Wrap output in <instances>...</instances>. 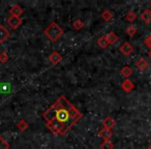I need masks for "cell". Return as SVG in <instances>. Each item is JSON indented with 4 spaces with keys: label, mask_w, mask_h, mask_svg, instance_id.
I'll use <instances>...</instances> for the list:
<instances>
[{
    "label": "cell",
    "mask_w": 151,
    "mask_h": 149,
    "mask_svg": "<svg viewBox=\"0 0 151 149\" xmlns=\"http://www.w3.org/2000/svg\"><path fill=\"white\" fill-rule=\"evenodd\" d=\"M107 36V40L108 42H109V45H115L116 42L119 40V37H118V35L115 33V32H110Z\"/></svg>",
    "instance_id": "13"
},
{
    "label": "cell",
    "mask_w": 151,
    "mask_h": 149,
    "mask_svg": "<svg viewBox=\"0 0 151 149\" xmlns=\"http://www.w3.org/2000/svg\"><path fill=\"white\" fill-rule=\"evenodd\" d=\"M17 127L19 128L20 130L24 132V130H26L28 128V123L25 121V120H20V121L18 122V124H17Z\"/></svg>",
    "instance_id": "20"
},
{
    "label": "cell",
    "mask_w": 151,
    "mask_h": 149,
    "mask_svg": "<svg viewBox=\"0 0 151 149\" xmlns=\"http://www.w3.org/2000/svg\"><path fill=\"white\" fill-rule=\"evenodd\" d=\"M126 33H127L130 37H132V36L137 33V28L134 27V26H128V27L126 28Z\"/></svg>",
    "instance_id": "22"
},
{
    "label": "cell",
    "mask_w": 151,
    "mask_h": 149,
    "mask_svg": "<svg viewBox=\"0 0 151 149\" xmlns=\"http://www.w3.org/2000/svg\"><path fill=\"white\" fill-rule=\"evenodd\" d=\"M125 19H126V21H128L129 23H132V22L136 21V19H137V14L134 13V12H129V13H127V15H126Z\"/></svg>",
    "instance_id": "21"
},
{
    "label": "cell",
    "mask_w": 151,
    "mask_h": 149,
    "mask_svg": "<svg viewBox=\"0 0 151 149\" xmlns=\"http://www.w3.org/2000/svg\"><path fill=\"white\" fill-rule=\"evenodd\" d=\"M141 20L144 21L146 24H150L151 23V9H147L141 15Z\"/></svg>",
    "instance_id": "12"
},
{
    "label": "cell",
    "mask_w": 151,
    "mask_h": 149,
    "mask_svg": "<svg viewBox=\"0 0 151 149\" xmlns=\"http://www.w3.org/2000/svg\"><path fill=\"white\" fill-rule=\"evenodd\" d=\"M0 92L2 93H9L11 92V84L7 82H4L0 85Z\"/></svg>",
    "instance_id": "17"
},
{
    "label": "cell",
    "mask_w": 151,
    "mask_h": 149,
    "mask_svg": "<svg viewBox=\"0 0 151 149\" xmlns=\"http://www.w3.org/2000/svg\"><path fill=\"white\" fill-rule=\"evenodd\" d=\"M97 45H99L101 49L107 48V47L109 46V42H108V40H107V36H105V35L101 36V37L97 40Z\"/></svg>",
    "instance_id": "15"
},
{
    "label": "cell",
    "mask_w": 151,
    "mask_h": 149,
    "mask_svg": "<svg viewBox=\"0 0 151 149\" xmlns=\"http://www.w3.org/2000/svg\"><path fill=\"white\" fill-rule=\"evenodd\" d=\"M119 51L123 55H125V56H129V55L134 52V48H132V46L129 42H124L122 46H120Z\"/></svg>",
    "instance_id": "4"
},
{
    "label": "cell",
    "mask_w": 151,
    "mask_h": 149,
    "mask_svg": "<svg viewBox=\"0 0 151 149\" xmlns=\"http://www.w3.org/2000/svg\"><path fill=\"white\" fill-rule=\"evenodd\" d=\"M6 23L9 24V27H11L12 29L16 30L20 27V25H22L23 20H22L20 17H14V16H12V17H9V19L6 20Z\"/></svg>",
    "instance_id": "3"
},
{
    "label": "cell",
    "mask_w": 151,
    "mask_h": 149,
    "mask_svg": "<svg viewBox=\"0 0 151 149\" xmlns=\"http://www.w3.org/2000/svg\"><path fill=\"white\" fill-rule=\"evenodd\" d=\"M73 28H75L76 30H81L83 27H84V23H83L80 19H77L76 21H73Z\"/></svg>",
    "instance_id": "19"
},
{
    "label": "cell",
    "mask_w": 151,
    "mask_h": 149,
    "mask_svg": "<svg viewBox=\"0 0 151 149\" xmlns=\"http://www.w3.org/2000/svg\"><path fill=\"white\" fill-rule=\"evenodd\" d=\"M148 149H151V147H149V148H148Z\"/></svg>",
    "instance_id": "27"
},
{
    "label": "cell",
    "mask_w": 151,
    "mask_h": 149,
    "mask_svg": "<svg viewBox=\"0 0 151 149\" xmlns=\"http://www.w3.org/2000/svg\"><path fill=\"white\" fill-rule=\"evenodd\" d=\"M99 137H101V138L104 139L105 141H108L111 139V137L113 136V132H112L111 130H108V128H101V130H99Z\"/></svg>",
    "instance_id": "10"
},
{
    "label": "cell",
    "mask_w": 151,
    "mask_h": 149,
    "mask_svg": "<svg viewBox=\"0 0 151 149\" xmlns=\"http://www.w3.org/2000/svg\"><path fill=\"white\" fill-rule=\"evenodd\" d=\"M99 148L101 149H114V144L110 140L104 141V142L101 144V146H99Z\"/></svg>",
    "instance_id": "18"
},
{
    "label": "cell",
    "mask_w": 151,
    "mask_h": 149,
    "mask_svg": "<svg viewBox=\"0 0 151 149\" xmlns=\"http://www.w3.org/2000/svg\"><path fill=\"white\" fill-rule=\"evenodd\" d=\"M7 60H9V56H7L6 53H4V52L0 53V62L5 63V62H7Z\"/></svg>",
    "instance_id": "24"
},
{
    "label": "cell",
    "mask_w": 151,
    "mask_h": 149,
    "mask_svg": "<svg viewBox=\"0 0 151 149\" xmlns=\"http://www.w3.org/2000/svg\"><path fill=\"white\" fill-rule=\"evenodd\" d=\"M49 60H50V62L52 63L53 65H56V64H58L61 60H62V56H61L58 52L54 51V52L51 53L50 56H49Z\"/></svg>",
    "instance_id": "7"
},
{
    "label": "cell",
    "mask_w": 151,
    "mask_h": 149,
    "mask_svg": "<svg viewBox=\"0 0 151 149\" xmlns=\"http://www.w3.org/2000/svg\"><path fill=\"white\" fill-rule=\"evenodd\" d=\"M120 75H121L123 78L128 79L132 75V69L129 66H124L123 68L120 71Z\"/></svg>",
    "instance_id": "14"
},
{
    "label": "cell",
    "mask_w": 151,
    "mask_h": 149,
    "mask_svg": "<svg viewBox=\"0 0 151 149\" xmlns=\"http://www.w3.org/2000/svg\"><path fill=\"white\" fill-rule=\"evenodd\" d=\"M9 37V31L4 27L0 25V42H4Z\"/></svg>",
    "instance_id": "11"
},
{
    "label": "cell",
    "mask_w": 151,
    "mask_h": 149,
    "mask_svg": "<svg viewBox=\"0 0 151 149\" xmlns=\"http://www.w3.org/2000/svg\"><path fill=\"white\" fill-rule=\"evenodd\" d=\"M144 44H145V46H146L147 48H149L151 50V34L145 38V40H144Z\"/></svg>",
    "instance_id": "25"
},
{
    "label": "cell",
    "mask_w": 151,
    "mask_h": 149,
    "mask_svg": "<svg viewBox=\"0 0 151 149\" xmlns=\"http://www.w3.org/2000/svg\"><path fill=\"white\" fill-rule=\"evenodd\" d=\"M136 66H137V68H138L139 71H146V69L148 68L149 63L147 62V60L145 58H140L136 62Z\"/></svg>",
    "instance_id": "8"
},
{
    "label": "cell",
    "mask_w": 151,
    "mask_h": 149,
    "mask_svg": "<svg viewBox=\"0 0 151 149\" xmlns=\"http://www.w3.org/2000/svg\"><path fill=\"white\" fill-rule=\"evenodd\" d=\"M9 144L0 136V149H9Z\"/></svg>",
    "instance_id": "23"
},
{
    "label": "cell",
    "mask_w": 151,
    "mask_h": 149,
    "mask_svg": "<svg viewBox=\"0 0 151 149\" xmlns=\"http://www.w3.org/2000/svg\"><path fill=\"white\" fill-rule=\"evenodd\" d=\"M44 33L46 34V36L51 42H55L63 35V29L57 23L52 22V23L44 30Z\"/></svg>",
    "instance_id": "2"
},
{
    "label": "cell",
    "mask_w": 151,
    "mask_h": 149,
    "mask_svg": "<svg viewBox=\"0 0 151 149\" xmlns=\"http://www.w3.org/2000/svg\"><path fill=\"white\" fill-rule=\"evenodd\" d=\"M101 18L105 20L106 22H109L113 19V13L109 9H105V11L101 13Z\"/></svg>",
    "instance_id": "16"
},
{
    "label": "cell",
    "mask_w": 151,
    "mask_h": 149,
    "mask_svg": "<svg viewBox=\"0 0 151 149\" xmlns=\"http://www.w3.org/2000/svg\"><path fill=\"white\" fill-rule=\"evenodd\" d=\"M116 121L112 116H107L105 119L103 120V125L105 128H108V130H112V128L115 126Z\"/></svg>",
    "instance_id": "6"
},
{
    "label": "cell",
    "mask_w": 151,
    "mask_h": 149,
    "mask_svg": "<svg viewBox=\"0 0 151 149\" xmlns=\"http://www.w3.org/2000/svg\"><path fill=\"white\" fill-rule=\"evenodd\" d=\"M79 111L64 95H61L42 114L46 125L52 134L64 136L82 118Z\"/></svg>",
    "instance_id": "1"
},
{
    "label": "cell",
    "mask_w": 151,
    "mask_h": 149,
    "mask_svg": "<svg viewBox=\"0 0 151 149\" xmlns=\"http://www.w3.org/2000/svg\"><path fill=\"white\" fill-rule=\"evenodd\" d=\"M149 56H150V58H151V50H150V52H149Z\"/></svg>",
    "instance_id": "26"
},
{
    "label": "cell",
    "mask_w": 151,
    "mask_h": 149,
    "mask_svg": "<svg viewBox=\"0 0 151 149\" xmlns=\"http://www.w3.org/2000/svg\"><path fill=\"white\" fill-rule=\"evenodd\" d=\"M150 5H151V1H150Z\"/></svg>",
    "instance_id": "28"
},
{
    "label": "cell",
    "mask_w": 151,
    "mask_h": 149,
    "mask_svg": "<svg viewBox=\"0 0 151 149\" xmlns=\"http://www.w3.org/2000/svg\"><path fill=\"white\" fill-rule=\"evenodd\" d=\"M121 88L124 92H130V91L134 90V84L129 80V79H125L123 82L121 83Z\"/></svg>",
    "instance_id": "5"
},
{
    "label": "cell",
    "mask_w": 151,
    "mask_h": 149,
    "mask_svg": "<svg viewBox=\"0 0 151 149\" xmlns=\"http://www.w3.org/2000/svg\"><path fill=\"white\" fill-rule=\"evenodd\" d=\"M9 13H11V15L14 16V17H20V16L24 13V11L20 5L14 4L13 6L11 7V9H9Z\"/></svg>",
    "instance_id": "9"
}]
</instances>
